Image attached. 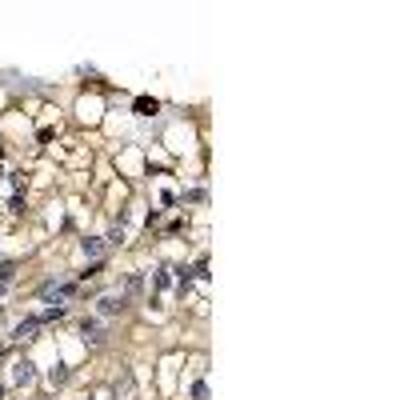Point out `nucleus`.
I'll list each match as a JSON object with an SVG mask.
<instances>
[{
	"instance_id": "f257e3e1",
	"label": "nucleus",
	"mask_w": 400,
	"mask_h": 400,
	"mask_svg": "<svg viewBox=\"0 0 400 400\" xmlns=\"http://www.w3.org/2000/svg\"><path fill=\"white\" fill-rule=\"evenodd\" d=\"M72 292H76L72 284H44V288H40V296H44L48 304H60V308H64V300H68Z\"/></svg>"
},
{
	"instance_id": "f03ea898",
	"label": "nucleus",
	"mask_w": 400,
	"mask_h": 400,
	"mask_svg": "<svg viewBox=\"0 0 400 400\" xmlns=\"http://www.w3.org/2000/svg\"><path fill=\"white\" fill-rule=\"evenodd\" d=\"M100 312H104V316H116V312H124V296H116V292L100 296Z\"/></svg>"
},
{
	"instance_id": "7ed1b4c3",
	"label": "nucleus",
	"mask_w": 400,
	"mask_h": 400,
	"mask_svg": "<svg viewBox=\"0 0 400 400\" xmlns=\"http://www.w3.org/2000/svg\"><path fill=\"white\" fill-rule=\"evenodd\" d=\"M32 376H36V364H32V360H20V364H16V372H12V380H16V384H32Z\"/></svg>"
},
{
	"instance_id": "20e7f679",
	"label": "nucleus",
	"mask_w": 400,
	"mask_h": 400,
	"mask_svg": "<svg viewBox=\"0 0 400 400\" xmlns=\"http://www.w3.org/2000/svg\"><path fill=\"white\" fill-rule=\"evenodd\" d=\"M80 248H84V256H100L108 244H104L100 236H84V240H80Z\"/></svg>"
},
{
	"instance_id": "39448f33",
	"label": "nucleus",
	"mask_w": 400,
	"mask_h": 400,
	"mask_svg": "<svg viewBox=\"0 0 400 400\" xmlns=\"http://www.w3.org/2000/svg\"><path fill=\"white\" fill-rule=\"evenodd\" d=\"M80 332H84V340H88V344L100 340V324H96V320H84V324H80Z\"/></svg>"
},
{
	"instance_id": "423d86ee",
	"label": "nucleus",
	"mask_w": 400,
	"mask_h": 400,
	"mask_svg": "<svg viewBox=\"0 0 400 400\" xmlns=\"http://www.w3.org/2000/svg\"><path fill=\"white\" fill-rule=\"evenodd\" d=\"M136 112H140V116H152V112H156V100L140 96V100H136Z\"/></svg>"
},
{
	"instance_id": "0eeeda50",
	"label": "nucleus",
	"mask_w": 400,
	"mask_h": 400,
	"mask_svg": "<svg viewBox=\"0 0 400 400\" xmlns=\"http://www.w3.org/2000/svg\"><path fill=\"white\" fill-rule=\"evenodd\" d=\"M36 324H40V320H24V324H16V332H12V336H20V340H24L28 332H36Z\"/></svg>"
},
{
	"instance_id": "6e6552de",
	"label": "nucleus",
	"mask_w": 400,
	"mask_h": 400,
	"mask_svg": "<svg viewBox=\"0 0 400 400\" xmlns=\"http://www.w3.org/2000/svg\"><path fill=\"white\" fill-rule=\"evenodd\" d=\"M12 272H16L12 264H0V292H4V288L12 284Z\"/></svg>"
},
{
	"instance_id": "1a4fd4ad",
	"label": "nucleus",
	"mask_w": 400,
	"mask_h": 400,
	"mask_svg": "<svg viewBox=\"0 0 400 400\" xmlns=\"http://www.w3.org/2000/svg\"><path fill=\"white\" fill-rule=\"evenodd\" d=\"M192 400H208V384H204V380L192 384Z\"/></svg>"
},
{
	"instance_id": "9d476101",
	"label": "nucleus",
	"mask_w": 400,
	"mask_h": 400,
	"mask_svg": "<svg viewBox=\"0 0 400 400\" xmlns=\"http://www.w3.org/2000/svg\"><path fill=\"white\" fill-rule=\"evenodd\" d=\"M172 284V276H168V268H160V276H156V288H168Z\"/></svg>"
},
{
	"instance_id": "9b49d317",
	"label": "nucleus",
	"mask_w": 400,
	"mask_h": 400,
	"mask_svg": "<svg viewBox=\"0 0 400 400\" xmlns=\"http://www.w3.org/2000/svg\"><path fill=\"white\" fill-rule=\"evenodd\" d=\"M0 396H4V384H0Z\"/></svg>"
}]
</instances>
